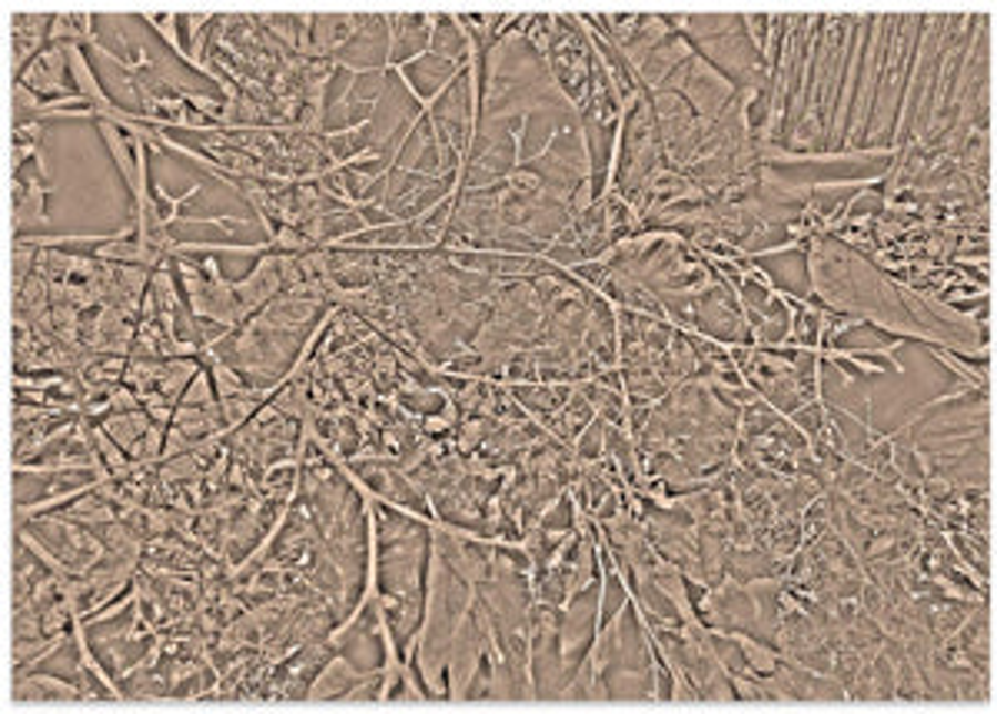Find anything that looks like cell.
Wrapping results in <instances>:
<instances>
[{
  "instance_id": "1",
  "label": "cell",
  "mask_w": 997,
  "mask_h": 714,
  "mask_svg": "<svg viewBox=\"0 0 997 714\" xmlns=\"http://www.w3.org/2000/svg\"><path fill=\"white\" fill-rule=\"evenodd\" d=\"M63 73H70V70H67V53H63V43H53V47L40 50V53L23 67L20 83L30 86L33 93H57V96H63V93H70V90L63 86Z\"/></svg>"
},
{
  "instance_id": "2",
  "label": "cell",
  "mask_w": 997,
  "mask_h": 714,
  "mask_svg": "<svg viewBox=\"0 0 997 714\" xmlns=\"http://www.w3.org/2000/svg\"><path fill=\"white\" fill-rule=\"evenodd\" d=\"M50 190V180H30L23 196H17L13 203V226H50V216L43 213V200Z\"/></svg>"
}]
</instances>
